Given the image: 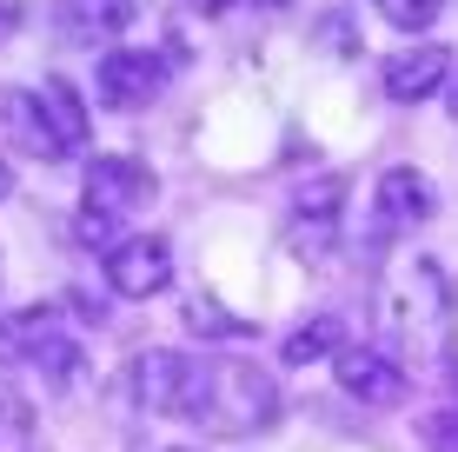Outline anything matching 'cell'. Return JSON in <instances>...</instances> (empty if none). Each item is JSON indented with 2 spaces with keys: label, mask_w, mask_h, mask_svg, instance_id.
<instances>
[{
  "label": "cell",
  "mask_w": 458,
  "mask_h": 452,
  "mask_svg": "<svg viewBox=\"0 0 458 452\" xmlns=\"http://www.w3.org/2000/svg\"><path fill=\"white\" fill-rule=\"evenodd\" d=\"M166 73H173V47H166V54H147V47H106L100 67H93V87H100V107L140 114V107L160 100Z\"/></svg>",
  "instance_id": "6"
},
{
  "label": "cell",
  "mask_w": 458,
  "mask_h": 452,
  "mask_svg": "<svg viewBox=\"0 0 458 452\" xmlns=\"http://www.w3.org/2000/svg\"><path fill=\"white\" fill-rule=\"evenodd\" d=\"M339 393L345 399H359V406H399L405 393H412V372H405L399 353H386V346H345L339 360Z\"/></svg>",
  "instance_id": "9"
},
{
  "label": "cell",
  "mask_w": 458,
  "mask_h": 452,
  "mask_svg": "<svg viewBox=\"0 0 458 452\" xmlns=\"http://www.w3.org/2000/svg\"><path fill=\"white\" fill-rule=\"evenodd\" d=\"M438 213V193L432 180L419 174V166H392V174H378V193H372V226L378 233H412Z\"/></svg>",
  "instance_id": "10"
},
{
  "label": "cell",
  "mask_w": 458,
  "mask_h": 452,
  "mask_svg": "<svg viewBox=\"0 0 458 452\" xmlns=\"http://www.w3.org/2000/svg\"><path fill=\"white\" fill-rule=\"evenodd\" d=\"M378 7V21L386 27H399V34H425V27H438L445 21V7L452 0H372Z\"/></svg>",
  "instance_id": "16"
},
{
  "label": "cell",
  "mask_w": 458,
  "mask_h": 452,
  "mask_svg": "<svg viewBox=\"0 0 458 452\" xmlns=\"http://www.w3.org/2000/svg\"><path fill=\"white\" fill-rule=\"evenodd\" d=\"M419 439H425V452H458V399L452 406H438L432 419L419 426Z\"/></svg>",
  "instance_id": "17"
},
{
  "label": "cell",
  "mask_w": 458,
  "mask_h": 452,
  "mask_svg": "<svg viewBox=\"0 0 458 452\" xmlns=\"http://www.w3.org/2000/svg\"><path fill=\"white\" fill-rule=\"evenodd\" d=\"M193 366L199 360H193V353H180V346H147V353L126 360V393H133V406L180 419L186 413V393H193Z\"/></svg>",
  "instance_id": "7"
},
{
  "label": "cell",
  "mask_w": 458,
  "mask_h": 452,
  "mask_svg": "<svg viewBox=\"0 0 458 452\" xmlns=\"http://www.w3.org/2000/svg\"><path fill=\"white\" fill-rule=\"evenodd\" d=\"M286 366H312V360H339L345 353V320L339 313H319V320H306L299 333H286Z\"/></svg>",
  "instance_id": "14"
},
{
  "label": "cell",
  "mask_w": 458,
  "mask_h": 452,
  "mask_svg": "<svg viewBox=\"0 0 458 452\" xmlns=\"http://www.w3.org/2000/svg\"><path fill=\"white\" fill-rule=\"evenodd\" d=\"M153 193H160V180H153L147 160H133V153H93L87 180H81V213H93V220H126V213H140Z\"/></svg>",
  "instance_id": "5"
},
{
  "label": "cell",
  "mask_w": 458,
  "mask_h": 452,
  "mask_svg": "<svg viewBox=\"0 0 458 452\" xmlns=\"http://www.w3.org/2000/svg\"><path fill=\"white\" fill-rule=\"evenodd\" d=\"M378 313H386L392 339L412 360H452V333H458V300L452 279L438 273V260H405L399 273L378 286Z\"/></svg>",
  "instance_id": "1"
},
{
  "label": "cell",
  "mask_w": 458,
  "mask_h": 452,
  "mask_svg": "<svg viewBox=\"0 0 458 452\" xmlns=\"http://www.w3.org/2000/svg\"><path fill=\"white\" fill-rule=\"evenodd\" d=\"M186 333H199V339H246V333H252V320L226 313L213 293H193V300H186Z\"/></svg>",
  "instance_id": "15"
},
{
  "label": "cell",
  "mask_w": 458,
  "mask_h": 452,
  "mask_svg": "<svg viewBox=\"0 0 458 452\" xmlns=\"http://www.w3.org/2000/svg\"><path fill=\"white\" fill-rule=\"evenodd\" d=\"M60 21L73 40H120L140 21V0H60Z\"/></svg>",
  "instance_id": "13"
},
{
  "label": "cell",
  "mask_w": 458,
  "mask_h": 452,
  "mask_svg": "<svg viewBox=\"0 0 458 452\" xmlns=\"http://www.w3.org/2000/svg\"><path fill=\"white\" fill-rule=\"evenodd\" d=\"M173 452H199V446H173Z\"/></svg>",
  "instance_id": "21"
},
{
  "label": "cell",
  "mask_w": 458,
  "mask_h": 452,
  "mask_svg": "<svg viewBox=\"0 0 458 452\" xmlns=\"http://www.w3.org/2000/svg\"><path fill=\"white\" fill-rule=\"evenodd\" d=\"M339 207H345V180H312L306 193L293 200V220H286V240L299 246V253H333L339 240Z\"/></svg>",
  "instance_id": "12"
},
{
  "label": "cell",
  "mask_w": 458,
  "mask_h": 452,
  "mask_svg": "<svg viewBox=\"0 0 458 452\" xmlns=\"http://www.w3.org/2000/svg\"><path fill=\"white\" fill-rule=\"evenodd\" d=\"M106 293H120V300H153V293L173 286V246L160 233H133V240L106 246Z\"/></svg>",
  "instance_id": "8"
},
{
  "label": "cell",
  "mask_w": 458,
  "mask_h": 452,
  "mask_svg": "<svg viewBox=\"0 0 458 452\" xmlns=\"http://www.w3.org/2000/svg\"><path fill=\"white\" fill-rule=\"evenodd\" d=\"M193 13H226V7H293V0H186Z\"/></svg>",
  "instance_id": "18"
},
{
  "label": "cell",
  "mask_w": 458,
  "mask_h": 452,
  "mask_svg": "<svg viewBox=\"0 0 458 452\" xmlns=\"http://www.w3.org/2000/svg\"><path fill=\"white\" fill-rule=\"evenodd\" d=\"M7 127L21 140L34 160H67V153L87 147V107H81V87L60 81V73H47L40 87H21L7 93Z\"/></svg>",
  "instance_id": "3"
},
{
  "label": "cell",
  "mask_w": 458,
  "mask_h": 452,
  "mask_svg": "<svg viewBox=\"0 0 458 452\" xmlns=\"http://www.w3.org/2000/svg\"><path fill=\"white\" fill-rule=\"evenodd\" d=\"M180 419L219 432V439H246V432H266L279 419V386H273V372H259L246 360H199Z\"/></svg>",
  "instance_id": "2"
},
{
  "label": "cell",
  "mask_w": 458,
  "mask_h": 452,
  "mask_svg": "<svg viewBox=\"0 0 458 452\" xmlns=\"http://www.w3.org/2000/svg\"><path fill=\"white\" fill-rule=\"evenodd\" d=\"M7 193H13V166L0 160V200H7Z\"/></svg>",
  "instance_id": "19"
},
{
  "label": "cell",
  "mask_w": 458,
  "mask_h": 452,
  "mask_svg": "<svg viewBox=\"0 0 458 452\" xmlns=\"http://www.w3.org/2000/svg\"><path fill=\"white\" fill-rule=\"evenodd\" d=\"M0 366H21V372H34V380H47L54 393H67V386L81 380L87 353H81V339L67 333V320H60L54 306H21V313L0 320Z\"/></svg>",
  "instance_id": "4"
},
{
  "label": "cell",
  "mask_w": 458,
  "mask_h": 452,
  "mask_svg": "<svg viewBox=\"0 0 458 452\" xmlns=\"http://www.w3.org/2000/svg\"><path fill=\"white\" fill-rule=\"evenodd\" d=\"M452 120H458V87H452Z\"/></svg>",
  "instance_id": "20"
},
{
  "label": "cell",
  "mask_w": 458,
  "mask_h": 452,
  "mask_svg": "<svg viewBox=\"0 0 458 452\" xmlns=\"http://www.w3.org/2000/svg\"><path fill=\"white\" fill-rule=\"evenodd\" d=\"M378 81H386V93H392L399 107H419V100H432V93L452 81V47H438V40H412L405 54H392V60H386V73H378Z\"/></svg>",
  "instance_id": "11"
}]
</instances>
